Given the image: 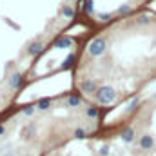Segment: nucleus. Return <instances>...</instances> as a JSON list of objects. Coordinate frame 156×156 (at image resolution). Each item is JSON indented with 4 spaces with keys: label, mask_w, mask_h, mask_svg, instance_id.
Returning a JSON list of instances; mask_svg holds the SVG:
<instances>
[{
    "label": "nucleus",
    "mask_w": 156,
    "mask_h": 156,
    "mask_svg": "<svg viewBox=\"0 0 156 156\" xmlns=\"http://www.w3.org/2000/svg\"><path fill=\"white\" fill-rule=\"evenodd\" d=\"M22 83H24V76H22L20 73H13V75H11V78H9V85H11L13 89H20Z\"/></svg>",
    "instance_id": "nucleus-5"
},
{
    "label": "nucleus",
    "mask_w": 156,
    "mask_h": 156,
    "mask_svg": "<svg viewBox=\"0 0 156 156\" xmlns=\"http://www.w3.org/2000/svg\"><path fill=\"white\" fill-rule=\"evenodd\" d=\"M107 154H109V147H107V145H104V147L100 149V156H107Z\"/></svg>",
    "instance_id": "nucleus-18"
},
{
    "label": "nucleus",
    "mask_w": 156,
    "mask_h": 156,
    "mask_svg": "<svg viewBox=\"0 0 156 156\" xmlns=\"http://www.w3.org/2000/svg\"><path fill=\"white\" fill-rule=\"evenodd\" d=\"M44 51V44L42 42H31L29 45H27V53L31 55V56H37Z\"/></svg>",
    "instance_id": "nucleus-4"
},
{
    "label": "nucleus",
    "mask_w": 156,
    "mask_h": 156,
    "mask_svg": "<svg viewBox=\"0 0 156 156\" xmlns=\"http://www.w3.org/2000/svg\"><path fill=\"white\" fill-rule=\"evenodd\" d=\"M73 45V40L69 38V37H62V38L55 40V47H58V49H62V47H71Z\"/></svg>",
    "instance_id": "nucleus-8"
},
{
    "label": "nucleus",
    "mask_w": 156,
    "mask_h": 156,
    "mask_svg": "<svg viewBox=\"0 0 156 156\" xmlns=\"http://www.w3.org/2000/svg\"><path fill=\"white\" fill-rule=\"evenodd\" d=\"M83 11H85L87 15H91V13L94 11V7H93V0H85V4H83Z\"/></svg>",
    "instance_id": "nucleus-14"
},
{
    "label": "nucleus",
    "mask_w": 156,
    "mask_h": 156,
    "mask_svg": "<svg viewBox=\"0 0 156 156\" xmlns=\"http://www.w3.org/2000/svg\"><path fill=\"white\" fill-rule=\"evenodd\" d=\"M80 89L83 91V93H96V82H93V80H85V82H82L80 83Z\"/></svg>",
    "instance_id": "nucleus-6"
},
{
    "label": "nucleus",
    "mask_w": 156,
    "mask_h": 156,
    "mask_svg": "<svg viewBox=\"0 0 156 156\" xmlns=\"http://www.w3.org/2000/svg\"><path fill=\"white\" fill-rule=\"evenodd\" d=\"M75 138H78V140L85 138V129H82V127H78V129H75Z\"/></svg>",
    "instance_id": "nucleus-15"
},
{
    "label": "nucleus",
    "mask_w": 156,
    "mask_h": 156,
    "mask_svg": "<svg viewBox=\"0 0 156 156\" xmlns=\"http://www.w3.org/2000/svg\"><path fill=\"white\" fill-rule=\"evenodd\" d=\"M73 62H75V55H69V56L64 60V66H62V67H64V69H69V67L73 66Z\"/></svg>",
    "instance_id": "nucleus-13"
},
{
    "label": "nucleus",
    "mask_w": 156,
    "mask_h": 156,
    "mask_svg": "<svg viewBox=\"0 0 156 156\" xmlns=\"http://www.w3.org/2000/svg\"><path fill=\"white\" fill-rule=\"evenodd\" d=\"M4 133H5V127H4V125H2V123H0V136H2V134H4Z\"/></svg>",
    "instance_id": "nucleus-22"
},
{
    "label": "nucleus",
    "mask_w": 156,
    "mask_h": 156,
    "mask_svg": "<svg viewBox=\"0 0 156 156\" xmlns=\"http://www.w3.org/2000/svg\"><path fill=\"white\" fill-rule=\"evenodd\" d=\"M154 98H156V94H154Z\"/></svg>",
    "instance_id": "nucleus-23"
},
{
    "label": "nucleus",
    "mask_w": 156,
    "mask_h": 156,
    "mask_svg": "<svg viewBox=\"0 0 156 156\" xmlns=\"http://www.w3.org/2000/svg\"><path fill=\"white\" fill-rule=\"evenodd\" d=\"M62 15H64L66 18H73V16H75V9H73L71 5H66V7L62 9Z\"/></svg>",
    "instance_id": "nucleus-12"
},
{
    "label": "nucleus",
    "mask_w": 156,
    "mask_h": 156,
    "mask_svg": "<svg viewBox=\"0 0 156 156\" xmlns=\"http://www.w3.org/2000/svg\"><path fill=\"white\" fill-rule=\"evenodd\" d=\"M35 133H37V125H35V123H33V125H29V127L26 129V136H33Z\"/></svg>",
    "instance_id": "nucleus-17"
},
{
    "label": "nucleus",
    "mask_w": 156,
    "mask_h": 156,
    "mask_svg": "<svg viewBox=\"0 0 156 156\" xmlns=\"http://www.w3.org/2000/svg\"><path fill=\"white\" fill-rule=\"evenodd\" d=\"M136 104H138V98H134V100L131 102V105H129V111H133V109L136 107Z\"/></svg>",
    "instance_id": "nucleus-20"
},
{
    "label": "nucleus",
    "mask_w": 156,
    "mask_h": 156,
    "mask_svg": "<svg viewBox=\"0 0 156 156\" xmlns=\"http://www.w3.org/2000/svg\"><path fill=\"white\" fill-rule=\"evenodd\" d=\"M94 96H96L98 104L107 105V104H113V102H115V98H116V91H115V87H111V85H102V87L96 89Z\"/></svg>",
    "instance_id": "nucleus-1"
},
{
    "label": "nucleus",
    "mask_w": 156,
    "mask_h": 156,
    "mask_svg": "<svg viewBox=\"0 0 156 156\" xmlns=\"http://www.w3.org/2000/svg\"><path fill=\"white\" fill-rule=\"evenodd\" d=\"M140 147H142L144 151H153V147H154V138H153L151 134H144V136L140 138Z\"/></svg>",
    "instance_id": "nucleus-3"
},
{
    "label": "nucleus",
    "mask_w": 156,
    "mask_h": 156,
    "mask_svg": "<svg viewBox=\"0 0 156 156\" xmlns=\"http://www.w3.org/2000/svg\"><path fill=\"white\" fill-rule=\"evenodd\" d=\"M82 104V98L78 96V94H71V96H67V105L69 107H78Z\"/></svg>",
    "instance_id": "nucleus-9"
},
{
    "label": "nucleus",
    "mask_w": 156,
    "mask_h": 156,
    "mask_svg": "<svg viewBox=\"0 0 156 156\" xmlns=\"http://www.w3.org/2000/svg\"><path fill=\"white\" fill-rule=\"evenodd\" d=\"M98 18H100V20H102V22H107V20H109V18H111V15H107V13H104V15H100V16H98Z\"/></svg>",
    "instance_id": "nucleus-19"
},
{
    "label": "nucleus",
    "mask_w": 156,
    "mask_h": 156,
    "mask_svg": "<svg viewBox=\"0 0 156 156\" xmlns=\"http://www.w3.org/2000/svg\"><path fill=\"white\" fill-rule=\"evenodd\" d=\"M120 136H122V140H123L125 144H131V142L134 140V129H133V127H125Z\"/></svg>",
    "instance_id": "nucleus-7"
},
{
    "label": "nucleus",
    "mask_w": 156,
    "mask_h": 156,
    "mask_svg": "<svg viewBox=\"0 0 156 156\" xmlns=\"http://www.w3.org/2000/svg\"><path fill=\"white\" fill-rule=\"evenodd\" d=\"M129 11H131V9H129V7H127V5H125V7H122V9H120V13H122V15H123V13H129Z\"/></svg>",
    "instance_id": "nucleus-21"
},
{
    "label": "nucleus",
    "mask_w": 156,
    "mask_h": 156,
    "mask_svg": "<svg viewBox=\"0 0 156 156\" xmlns=\"http://www.w3.org/2000/svg\"><path fill=\"white\" fill-rule=\"evenodd\" d=\"M37 107H38L40 111H47V109L51 107V100H49V98H40Z\"/></svg>",
    "instance_id": "nucleus-10"
},
{
    "label": "nucleus",
    "mask_w": 156,
    "mask_h": 156,
    "mask_svg": "<svg viewBox=\"0 0 156 156\" xmlns=\"http://www.w3.org/2000/svg\"><path fill=\"white\" fill-rule=\"evenodd\" d=\"M22 113H24L26 116H31V115L35 113V107H33V105H26V107L22 109Z\"/></svg>",
    "instance_id": "nucleus-16"
},
{
    "label": "nucleus",
    "mask_w": 156,
    "mask_h": 156,
    "mask_svg": "<svg viewBox=\"0 0 156 156\" xmlns=\"http://www.w3.org/2000/svg\"><path fill=\"white\" fill-rule=\"evenodd\" d=\"M105 49H107V42H105V38H94L91 44H89L87 53H89L91 56H102V55L105 53Z\"/></svg>",
    "instance_id": "nucleus-2"
},
{
    "label": "nucleus",
    "mask_w": 156,
    "mask_h": 156,
    "mask_svg": "<svg viewBox=\"0 0 156 156\" xmlns=\"http://www.w3.org/2000/svg\"><path fill=\"white\" fill-rule=\"evenodd\" d=\"M85 115H87L89 118H98L100 109H98V107H94V105H89V107H87V111H85Z\"/></svg>",
    "instance_id": "nucleus-11"
}]
</instances>
